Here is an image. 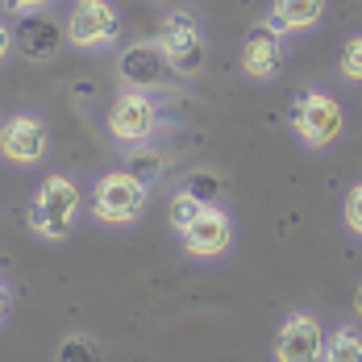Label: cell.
Returning a JSON list of instances; mask_svg holds the SVG:
<instances>
[{
  "label": "cell",
  "mask_w": 362,
  "mask_h": 362,
  "mask_svg": "<svg viewBox=\"0 0 362 362\" xmlns=\"http://www.w3.org/2000/svg\"><path fill=\"white\" fill-rule=\"evenodd\" d=\"M75 217H79V183L71 175H46L30 204L34 233L46 242H63L75 229Z\"/></svg>",
  "instance_id": "cell-1"
},
{
  "label": "cell",
  "mask_w": 362,
  "mask_h": 362,
  "mask_svg": "<svg viewBox=\"0 0 362 362\" xmlns=\"http://www.w3.org/2000/svg\"><path fill=\"white\" fill-rule=\"evenodd\" d=\"M146 200H150V187L142 180H134L129 171H109L92 192V213L105 225H129L142 217Z\"/></svg>",
  "instance_id": "cell-2"
},
{
  "label": "cell",
  "mask_w": 362,
  "mask_h": 362,
  "mask_svg": "<svg viewBox=\"0 0 362 362\" xmlns=\"http://www.w3.org/2000/svg\"><path fill=\"white\" fill-rule=\"evenodd\" d=\"M158 50L167 59V67L175 75H196L204 67V34H200V21L192 13H167V21L158 25Z\"/></svg>",
  "instance_id": "cell-3"
},
{
  "label": "cell",
  "mask_w": 362,
  "mask_h": 362,
  "mask_svg": "<svg viewBox=\"0 0 362 362\" xmlns=\"http://www.w3.org/2000/svg\"><path fill=\"white\" fill-rule=\"evenodd\" d=\"M63 30H67V42L79 50H105L121 34V17L109 0H75Z\"/></svg>",
  "instance_id": "cell-4"
},
{
  "label": "cell",
  "mask_w": 362,
  "mask_h": 362,
  "mask_svg": "<svg viewBox=\"0 0 362 362\" xmlns=\"http://www.w3.org/2000/svg\"><path fill=\"white\" fill-rule=\"evenodd\" d=\"M291 125H296L300 142L317 150V146L337 142V134H341L346 117H341V105H337L329 92H308V96L296 105V112H291Z\"/></svg>",
  "instance_id": "cell-5"
},
{
  "label": "cell",
  "mask_w": 362,
  "mask_h": 362,
  "mask_svg": "<svg viewBox=\"0 0 362 362\" xmlns=\"http://www.w3.org/2000/svg\"><path fill=\"white\" fill-rule=\"evenodd\" d=\"M158 129V109L146 92H121L112 100V112H109V138L121 146H142L150 134Z\"/></svg>",
  "instance_id": "cell-6"
},
{
  "label": "cell",
  "mask_w": 362,
  "mask_h": 362,
  "mask_svg": "<svg viewBox=\"0 0 362 362\" xmlns=\"http://www.w3.org/2000/svg\"><path fill=\"white\" fill-rule=\"evenodd\" d=\"M0 154L17 167H37L50 154V129L34 112H17L13 121H4L0 129Z\"/></svg>",
  "instance_id": "cell-7"
},
{
  "label": "cell",
  "mask_w": 362,
  "mask_h": 362,
  "mask_svg": "<svg viewBox=\"0 0 362 362\" xmlns=\"http://www.w3.org/2000/svg\"><path fill=\"white\" fill-rule=\"evenodd\" d=\"M325 358V333L317 325V317L308 313H291L279 337H275V362H321Z\"/></svg>",
  "instance_id": "cell-8"
},
{
  "label": "cell",
  "mask_w": 362,
  "mask_h": 362,
  "mask_svg": "<svg viewBox=\"0 0 362 362\" xmlns=\"http://www.w3.org/2000/svg\"><path fill=\"white\" fill-rule=\"evenodd\" d=\"M180 238H183V250L187 254H196V258H217V254H225L233 246V221H229L225 209L209 204Z\"/></svg>",
  "instance_id": "cell-9"
},
{
  "label": "cell",
  "mask_w": 362,
  "mask_h": 362,
  "mask_svg": "<svg viewBox=\"0 0 362 362\" xmlns=\"http://www.w3.org/2000/svg\"><path fill=\"white\" fill-rule=\"evenodd\" d=\"M63 37H67V30H63L54 17H42V13H25V17H17V25H13V46H17L30 63L54 59L59 46H63Z\"/></svg>",
  "instance_id": "cell-10"
},
{
  "label": "cell",
  "mask_w": 362,
  "mask_h": 362,
  "mask_svg": "<svg viewBox=\"0 0 362 362\" xmlns=\"http://www.w3.org/2000/svg\"><path fill=\"white\" fill-rule=\"evenodd\" d=\"M167 71H171V67H167L158 42H134V46L121 50V59H117V75H121V83H129L134 92L163 83V75Z\"/></svg>",
  "instance_id": "cell-11"
},
{
  "label": "cell",
  "mask_w": 362,
  "mask_h": 362,
  "mask_svg": "<svg viewBox=\"0 0 362 362\" xmlns=\"http://www.w3.org/2000/svg\"><path fill=\"white\" fill-rule=\"evenodd\" d=\"M284 67V46H279V30H271V21L267 25H254L246 42H242V71L250 75V79H271V75H279Z\"/></svg>",
  "instance_id": "cell-12"
},
{
  "label": "cell",
  "mask_w": 362,
  "mask_h": 362,
  "mask_svg": "<svg viewBox=\"0 0 362 362\" xmlns=\"http://www.w3.org/2000/svg\"><path fill=\"white\" fill-rule=\"evenodd\" d=\"M325 13V0H275L271 8V30L279 34H300V30H313Z\"/></svg>",
  "instance_id": "cell-13"
},
{
  "label": "cell",
  "mask_w": 362,
  "mask_h": 362,
  "mask_svg": "<svg viewBox=\"0 0 362 362\" xmlns=\"http://www.w3.org/2000/svg\"><path fill=\"white\" fill-rule=\"evenodd\" d=\"M54 362H105V350L88 333H67L54 350Z\"/></svg>",
  "instance_id": "cell-14"
},
{
  "label": "cell",
  "mask_w": 362,
  "mask_h": 362,
  "mask_svg": "<svg viewBox=\"0 0 362 362\" xmlns=\"http://www.w3.org/2000/svg\"><path fill=\"white\" fill-rule=\"evenodd\" d=\"M325 362H362V333L337 329L325 341Z\"/></svg>",
  "instance_id": "cell-15"
},
{
  "label": "cell",
  "mask_w": 362,
  "mask_h": 362,
  "mask_svg": "<svg viewBox=\"0 0 362 362\" xmlns=\"http://www.w3.org/2000/svg\"><path fill=\"white\" fill-rule=\"evenodd\" d=\"M221 187H225V183H221V175H213V171H192L187 183H183V192H187L192 200H200L204 209H209V204H217Z\"/></svg>",
  "instance_id": "cell-16"
},
{
  "label": "cell",
  "mask_w": 362,
  "mask_h": 362,
  "mask_svg": "<svg viewBox=\"0 0 362 362\" xmlns=\"http://www.w3.org/2000/svg\"><path fill=\"white\" fill-rule=\"evenodd\" d=\"M125 171H129L134 180H142V183H154L158 171H163V154H158V150H129Z\"/></svg>",
  "instance_id": "cell-17"
},
{
  "label": "cell",
  "mask_w": 362,
  "mask_h": 362,
  "mask_svg": "<svg viewBox=\"0 0 362 362\" xmlns=\"http://www.w3.org/2000/svg\"><path fill=\"white\" fill-rule=\"evenodd\" d=\"M200 213H204V204H200V200H192L187 192H180V196L171 200V229H175V233H183V229L200 217Z\"/></svg>",
  "instance_id": "cell-18"
},
{
  "label": "cell",
  "mask_w": 362,
  "mask_h": 362,
  "mask_svg": "<svg viewBox=\"0 0 362 362\" xmlns=\"http://www.w3.org/2000/svg\"><path fill=\"white\" fill-rule=\"evenodd\" d=\"M341 75H346L350 83H362V34L350 37V42L341 46Z\"/></svg>",
  "instance_id": "cell-19"
},
{
  "label": "cell",
  "mask_w": 362,
  "mask_h": 362,
  "mask_svg": "<svg viewBox=\"0 0 362 362\" xmlns=\"http://www.w3.org/2000/svg\"><path fill=\"white\" fill-rule=\"evenodd\" d=\"M346 225H350V233L362 238V183H354L346 196Z\"/></svg>",
  "instance_id": "cell-20"
},
{
  "label": "cell",
  "mask_w": 362,
  "mask_h": 362,
  "mask_svg": "<svg viewBox=\"0 0 362 362\" xmlns=\"http://www.w3.org/2000/svg\"><path fill=\"white\" fill-rule=\"evenodd\" d=\"M50 0H0V8L4 13H13V17H25V13H42Z\"/></svg>",
  "instance_id": "cell-21"
},
{
  "label": "cell",
  "mask_w": 362,
  "mask_h": 362,
  "mask_svg": "<svg viewBox=\"0 0 362 362\" xmlns=\"http://www.w3.org/2000/svg\"><path fill=\"white\" fill-rule=\"evenodd\" d=\"M8 50H13V30H8V25L0 21V63L8 59Z\"/></svg>",
  "instance_id": "cell-22"
},
{
  "label": "cell",
  "mask_w": 362,
  "mask_h": 362,
  "mask_svg": "<svg viewBox=\"0 0 362 362\" xmlns=\"http://www.w3.org/2000/svg\"><path fill=\"white\" fill-rule=\"evenodd\" d=\"M8 304H13V296H8V284L0 279V325H4V317H8Z\"/></svg>",
  "instance_id": "cell-23"
},
{
  "label": "cell",
  "mask_w": 362,
  "mask_h": 362,
  "mask_svg": "<svg viewBox=\"0 0 362 362\" xmlns=\"http://www.w3.org/2000/svg\"><path fill=\"white\" fill-rule=\"evenodd\" d=\"M354 313L362 317V288H358V296H354Z\"/></svg>",
  "instance_id": "cell-24"
},
{
  "label": "cell",
  "mask_w": 362,
  "mask_h": 362,
  "mask_svg": "<svg viewBox=\"0 0 362 362\" xmlns=\"http://www.w3.org/2000/svg\"><path fill=\"white\" fill-rule=\"evenodd\" d=\"M0 129H4V125H0Z\"/></svg>",
  "instance_id": "cell-25"
}]
</instances>
